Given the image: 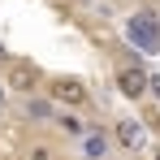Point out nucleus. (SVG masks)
<instances>
[{"instance_id": "1", "label": "nucleus", "mask_w": 160, "mask_h": 160, "mask_svg": "<svg viewBox=\"0 0 160 160\" xmlns=\"http://www.w3.org/2000/svg\"><path fill=\"white\" fill-rule=\"evenodd\" d=\"M126 35H130L134 48H143V52H156L160 48V18L152 9H138L130 22H126Z\"/></svg>"}, {"instance_id": "2", "label": "nucleus", "mask_w": 160, "mask_h": 160, "mask_svg": "<svg viewBox=\"0 0 160 160\" xmlns=\"http://www.w3.org/2000/svg\"><path fill=\"white\" fill-rule=\"evenodd\" d=\"M52 100L56 104H69V108H82L87 104V87L78 78H56L52 82Z\"/></svg>"}, {"instance_id": "3", "label": "nucleus", "mask_w": 160, "mask_h": 160, "mask_svg": "<svg viewBox=\"0 0 160 160\" xmlns=\"http://www.w3.org/2000/svg\"><path fill=\"white\" fill-rule=\"evenodd\" d=\"M117 87H121V95L143 100V95H147V74H143V69H121V74H117Z\"/></svg>"}, {"instance_id": "4", "label": "nucleus", "mask_w": 160, "mask_h": 160, "mask_svg": "<svg viewBox=\"0 0 160 160\" xmlns=\"http://www.w3.org/2000/svg\"><path fill=\"white\" fill-rule=\"evenodd\" d=\"M117 143H121V147H138V143H143V130H138V126H134V121H117Z\"/></svg>"}, {"instance_id": "5", "label": "nucleus", "mask_w": 160, "mask_h": 160, "mask_svg": "<svg viewBox=\"0 0 160 160\" xmlns=\"http://www.w3.org/2000/svg\"><path fill=\"white\" fill-rule=\"evenodd\" d=\"M82 147H87V156L91 160H104V152H108V138L100 130H91V134H82Z\"/></svg>"}, {"instance_id": "6", "label": "nucleus", "mask_w": 160, "mask_h": 160, "mask_svg": "<svg viewBox=\"0 0 160 160\" xmlns=\"http://www.w3.org/2000/svg\"><path fill=\"white\" fill-rule=\"evenodd\" d=\"M56 126H61L65 134H74V138H82V134H87V126H82L78 117H69V112H61V117H56Z\"/></svg>"}, {"instance_id": "7", "label": "nucleus", "mask_w": 160, "mask_h": 160, "mask_svg": "<svg viewBox=\"0 0 160 160\" xmlns=\"http://www.w3.org/2000/svg\"><path fill=\"white\" fill-rule=\"evenodd\" d=\"M13 87H18V91L35 87V69H30V65H18V69H13Z\"/></svg>"}, {"instance_id": "8", "label": "nucleus", "mask_w": 160, "mask_h": 160, "mask_svg": "<svg viewBox=\"0 0 160 160\" xmlns=\"http://www.w3.org/2000/svg\"><path fill=\"white\" fill-rule=\"evenodd\" d=\"M26 112L43 121V117H52V104H48V100H30V104H26Z\"/></svg>"}, {"instance_id": "9", "label": "nucleus", "mask_w": 160, "mask_h": 160, "mask_svg": "<svg viewBox=\"0 0 160 160\" xmlns=\"http://www.w3.org/2000/svg\"><path fill=\"white\" fill-rule=\"evenodd\" d=\"M147 91H152V95L160 100V74H147Z\"/></svg>"}, {"instance_id": "10", "label": "nucleus", "mask_w": 160, "mask_h": 160, "mask_svg": "<svg viewBox=\"0 0 160 160\" xmlns=\"http://www.w3.org/2000/svg\"><path fill=\"white\" fill-rule=\"evenodd\" d=\"M30 160H52V152L48 147H30Z\"/></svg>"}, {"instance_id": "11", "label": "nucleus", "mask_w": 160, "mask_h": 160, "mask_svg": "<svg viewBox=\"0 0 160 160\" xmlns=\"http://www.w3.org/2000/svg\"><path fill=\"white\" fill-rule=\"evenodd\" d=\"M0 61H4V48H0Z\"/></svg>"}, {"instance_id": "12", "label": "nucleus", "mask_w": 160, "mask_h": 160, "mask_svg": "<svg viewBox=\"0 0 160 160\" xmlns=\"http://www.w3.org/2000/svg\"><path fill=\"white\" fill-rule=\"evenodd\" d=\"M156 160H160V152H156Z\"/></svg>"}]
</instances>
